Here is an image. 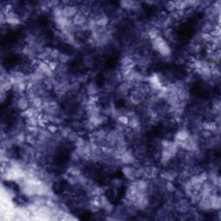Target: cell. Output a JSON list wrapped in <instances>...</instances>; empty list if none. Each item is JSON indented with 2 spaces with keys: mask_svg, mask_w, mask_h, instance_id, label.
I'll return each mask as SVG.
<instances>
[{
  "mask_svg": "<svg viewBox=\"0 0 221 221\" xmlns=\"http://www.w3.org/2000/svg\"><path fill=\"white\" fill-rule=\"evenodd\" d=\"M94 20H95V23H96V25L98 27H102V28H105L108 23H109V18L106 15L101 13V14H99L97 15L95 17H94Z\"/></svg>",
  "mask_w": 221,
  "mask_h": 221,
  "instance_id": "6da1fadb",
  "label": "cell"
},
{
  "mask_svg": "<svg viewBox=\"0 0 221 221\" xmlns=\"http://www.w3.org/2000/svg\"><path fill=\"white\" fill-rule=\"evenodd\" d=\"M78 9L74 5H67L63 8V16L69 18V17H73L77 13H78Z\"/></svg>",
  "mask_w": 221,
  "mask_h": 221,
  "instance_id": "7a4b0ae2",
  "label": "cell"
},
{
  "mask_svg": "<svg viewBox=\"0 0 221 221\" xmlns=\"http://www.w3.org/2000/svg\"><path fill=\"white\" fill-rule=\"evenodd\" d=\"M86 16L81 13L80 11H79L73 17V25L76 26H80L82 27L83 25H85L86 23Z\"/></svg>",
  "mask_w": 221,
  "mask_h": 221,
  "instance_id": "3957f363",
  "label": "cell"
},
{
  "mask_svg": "<svg viewBox=\"0 0 221 221\" xmlns=\"http://www.w3.org/2000/svg\"><path fill=\"white\" fill-rule=\"evenodd\" d=\"M189 136H190V134H189L188 130H181L177 131L174 137H175V141H186L189 137Z\"/></svg>",
  "mask_w": 221,
  "mask_h": 221,
  "instance_id": "277c9868",
  "label": "cell"
},
{
  "mask_svg": "<svg viewBox=\"0 0 221 221\" xmlns=\"http://www.w3.org/2000/svg\"><path fill=\"white\" fill-rule=\"evenodd\" d=\"M16 106L19 110H25L29 108V100L25 97H21L16 102Z\"/></svg>",
  "mask_w": 221,
  "mask_h": 221,
  "instance_id": "5b68a950",
  "label": "cell"
},
{
  "mask_svg": "<svg viewBox=\"0 0 221 221\" xmlns=\"http://www.w3.org/2000/svg\"><path fill=\"white\" fill-rule=\"evenodd\" d=\"M86 93H88V95L90 96H94L97 94L98 93V86H97V84L94 83V82H90L86 85Z\"/></svg>",
  "mask_w": 221,
  "mask_h": 221,
  "instance_id": "8992f818",
  "label": "cell"
},
{
  "mask_svg": "<svg viewBox=\"0 0 221 221\" xmlns=\"http://www.w3.org/2000/svg\"><path fill=\"white\" fill-rule=\"evenodd\" d=\"M147 36H148L149 38L151 39L152 41L155 40V39H156L158 36H159V30H158V29H156V28H150V29L149 30L148 33H147Z\"/></svg>",
  "mask_w": 221,
  "mask_h": 221,
  "instance_id": "52a82bcc",
  "label": "cell"
},
{
  "mask_svg": "<svg viewBox=\"0 0 221 221\" xmlns=\"http://www.w3.org/2000/svg\"><path fill=\"white\" fill-rule=\"evenodd\" d=\"M84 64L86 67H92L93 65L94 64V60H93V59L91 56L87 55V56L84 57Z\"/></svg>",
  "mask_w": 221,
  "mask_h": 221,
  "instance_id": "ba28073f",
  "label": "cell"
},
{
  "mask_svg": "<svg viewBox=\"0 0 221 221\" xmlns=\"http://www.w3.org/2000/svg\"><path fill=\"white\" fill-rule=\"evenodd\" d=\"M67 138H68L69 141L75 143L77 141V139L79 138V135H78V133L76 131H71L69 133V135L67 136Z\"/></svg>",
  "mask_w": 221,
  "mask_h": 221,
  "instance_id": "9c48e42d",
  "label": "cell"
},
{
  "mask_svg": "<svg viewBox=\"0 0 221 221\" xmlns=\"http://www.w3.org/2000/svg\"><path fill=\"white\" fill-rule=\"evenodd\" d=\"M117 120H118V122H119L121 124L124 125V124H129L130 118H129L126 115H120V116L118 117Z\"/></svg>",
  "mask_w": 221,
  "mask_h": 221,
  "instance_id": "30bf717a",
  "label": "cell"
},
{
  "mask_svg": "<svg viewBox=\"0 0 221 221\" xmlns=\"http://www.w3.org/2000/svg\"><path fill=\"white\" fill-rule=\"evenodd\" d=\"M49 131H50V133L51 134H54L55 132H57L58 131V130H59V128H58V126H57V124H49V125H47V127H46Z\"/></svg>",
  "mask_w": 221,
  "mask_h": 221,
  "instance_id": "8fae6325",
  "label": "cell"
},
{
  "mask_svg": "<svg viewBox=\"0 0 221 221\" xmlns=\"http://www.w3.org/2000/svg\"><path fill=\"white\" fill-rule=\"evenodd\" d=\"M201 38L205 41V42H212L213 40V36L210 35V33H203L201 35Z\"/></svg>",
  "mask_w": 221,
  "mask_h": 221,
  "instance_id": "7c38bea8",
  "label": "cell"
},
{
  "mask_svg": "<svg viewBox=\"0 0 221 221\" xmlns=\"http://www.w3.org/2000/svg\"><path fill=\"white\" fill-rule=\"evenodd\" d=\"M166 189H167L168 192L173 193V192H174L175 187H174V186L173 185V183H172V182L168 181V182H167V184H166Z\"/></svg>",
  "mask_w": 221,
  "mask_h": 221,
  "instance_id": "4fadbf2b",
  "label": "cell"
},
{
  "mask_svg": "<svg viewBox=\"0 0 221 221\" xmlns=\"http://www.w3.org/2000/svg\"><path fill=\"white\" fill-rule=\"evenodd\" d=\"M58 60H59L60 62L65 63V62H67V61L69 60V56H68V55H65V54H60V56H59V58H58Z\"/></svg>",
  "mask_w": 221,
  "mask_h": 221,
  "instance_id": "5bb4252c",
  "label": "cell"
}]
</instances>
